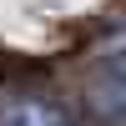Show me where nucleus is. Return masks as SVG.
Masks as SVG:
<instances>
[{"label": "nucleus", "mask_w": 126, "mask_h": 126, "mask_svg": "<svg viewBox=\"0 0 126 126\" xmlns=\"http://www.w3.org/2000/svg\"><path fill=\"white\" fill-rule=\"evenodd\" d=\"M91 101H96L106 126H126V66H101L96 86H91Z\"/></svg>", "instance_id": "2"}, {"label": "nucleus", "mask_w": 126, "mask_h": 126, "mask_svg": "<svg viewBox=\"0 0 126 126\" xmlns=\"http://www.w3.org/2000/svg\"><path fill=\"white\" fill-rule=\"evenodd\" d=\"M0 126H76L61 101H35V96H5L0 101Z\"/></svg>", "instance_id": "1"}]
</instances>
